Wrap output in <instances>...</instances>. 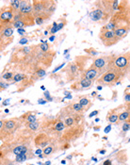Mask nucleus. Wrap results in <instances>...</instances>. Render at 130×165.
<instances>
[{"label":"nucleus","instance_id":"f257e3e1","mask_svg":"<svg viewBox=\"0 0 130 165\" xmlns=\"http://www.w3.org/2000/svg\"><path fill=\"white\" fill-rule=\"evenodd\" d=\"M9 64L14 66V69L19 70V73L31 75L41 68L36 60L35 45H26L17 48L11 54Z\"/></svg>","mask_w":130,"mask_h":165},{"label":"nucleus","instance_id":"f03ea898","mask_svg":"<svg viewBox=\"0 0 130 165\" xmlns=\"http://www.w3.org/2000/svg\"><path fill=\"white\" fill-rule=\"evenodd\" d=\"M119 0H99L94 3V8L89 16L92 22L105 26L119 8Z\"/></svg>","mask_w":130,"mask_h":165},{"label":"nucleus","instance_id":"7ed1b4c3","mask_svg":"<svg viewBox=\"0 0 130 165\" xmlns=\"http://www.w3.org/2000/svg\"><path fill=\"white\" fill-rule=\"evenodd\" d=\"M103 27L112 31L120 27L130 28V2L120 1L118 11L114 12L110 21Z\"/></svg>","mask_w":130,"mask_h":165},{"label":"nucleus","instance_id":"20e7f679","mask_svg":"<svg viewBox=\"0 0 130 165\" xmlns=\"http://www.w3.org/2000/svg\"><path fill=\"white\" fill-rule=\"evenodd\" d=\"M65 130V125L63 121L59 117H43L41 121L40 131L50 136L54 141L59 142L63 131Z\"/></svg>","mask_w":130,"mask_h":165},{"label":"nucleus","instance_id":"39448f33","mask_svg":"<svg viewBox=\"0 0 130 165\" xmlns=\"http://www.w3.org/2000/svg\"><path fill=\"white\" fill-rule=\"evenodd\" d=\"M89 60H91L90 56H77L75 58V61L69 62L63 70L66 76V81L75 82L79 79L82 73L86 70L85 67Z\"/></svg>","mask_w":130,"mask_h":165},{"label":"nucleus","instance_id":"423d86ee","mask_svg":"<svg viewBox=\"0 0 130 165\" xmlns=\"http://www.w3.org/2000/svg\"><path fill=\"white\" fill-rule=\"evenodd\" d=\"M56 6L57 2L53 0H34L32 1V14L34 18L40 17L45 22L53 15Z\"/></svg>","mask_w":130,"mask_h":165},{"label":"nucleus","instance_id":"0eeeda50","mask_svg":"<svg viewBox=\"0 0 130 165\" xmlns=\"http://www.w3.org/2000/svg\"><path fill=\"white\" fill-rule=\"evenodd\" d=\"M22 127V123L19 117H14L11 119L4 120V124L2 127V131L0 133V141L3 143L11 142L18 130Z\"/></svg>","mask_w":130,"mask_h":165},{"label":"nucleus","instance_id":"6e6552de","mask_svg":"<svg viewBox=\"0 0 130 165\" xmlns=\"http://www.w3.org/2000/svg\"><path fill=\"white\" fill-rule=\"evenodd\" d=\"M125 76L122 75L119 71L114 68H110L104 73L96 80L97 84L102 87H113V86L120 83Z\"/></svg>","mask_w":130,"mask_h":165},{"label":"nucleus","instance_id":"1a4fd4ad","mask_svg":"<svg viewBox=\"0 0 130 165\" xmlns=\"http://www.w3.org/2000/svg\"><path fill=\"white\" fill-rule=\"evenodd\" d=\"M111 68L116 69L125 76L130 73V51L115 55Z\"/></svg>","mask_w":130,"mask_h":165},{"label":"nucleus","instance_id":"9d476101","mask_svg":"<svg viewBox=\"0 0 130 165\" xmlns=\"http://www.w3.org/2000/svg\"><path fill=\"white\" fill-rule=\"evenodd\" d=\"M114 57H115V54H110V55H105V56L99 57V58L93 59L91 66L96 68L100 72V74L103 75L107 70H110L111 68Z\"/></svg>","mask_w":130,"mask_h":165},{"label":"nucleus","instance_id":"9b49d317","mask_svg":"<svg viewBox=\"0 0 130 165\" xmlns=\"http://www.w3.org/2000/svg\"><path fill=\"white\" fill-rule=\"evenodd\" d=\"M35 25V18L32 13L29 14H21L17 12L12 20L13 28H24L27 26H32Z\"/></svg>","mask_w":130,"mask_h":165},{"label":"nucleus","instance_id":"f8f14e48","mask_svg":"<svg viewBox=\"0 0 130 165\" xmlns=\"http://www.w3.org/2000/svg\"><path fill=\"white\" fill-rule=\"evenodd\" d=\"M35 82L32 80L30 75H26L24 73H16L14 75L13 79L11 80V84H14L17 87L18 92H23L26 89L31 87Z\"/></svg>","mask_w":130,"mask_h":165},{"label":"nucleus","instance_id":"ddd939ff","mask_svg":"<svg viewBox=\"0 0 130 165\" xmlns=\"http://www.w3.org/2000/svg\"><path fill=\"white\" fill-rule=\"evenodd\" d=\"M98 37H99L100 41L102 42V44L107 47L116 45L121 41L119 38H117L116 36H115L114 31L107 30H106V28H104L103 26L101 27Z\"/></svg>","mask_w":130,"mask_h":165},{"label":"nucleus","instance_id":"4468645a","mask_svg":"<svg viewBox=\"0 0 130 165\" xmlns=\"http://www.w3.org/2000/svg\"><path fill=\"white\" fill-rule=\"evenodd\" d=\"M15 13L10 6L0 9V26H12V20Z\"/></svg>","mask_w":130,"mask_h":165},{"label":"nucleus","instance_id":"2eb2a0df","mask_svg":"<svg viewBox=\"0 0 130 165\" xmlns=\"http://www.w3.org/2000/svg\"><path fill=\"white\" fill-rule=\"evenodd\" d=\"M53 139L50 137V136L46 135L45 133L40 132L35 136L33 139V142L36 148H40V149H45L46 146L49 145H51L53 142Z\"/></svg>","mask_w":130,"mask_h":165},{"label":"nucleus","instance_id":"dca6fc26","mask_svg":"<svg viewBox=\"0 0 130 165\" xmlns=\"http://www.w3.org/2000/svg\"><path fill=\"white\" fill-rule=\"evenodd\" d=\"M93 82L92 80L86 79V78H79L76 81L73 82V84L71 85V90H73L75 92H79V91H84L87 89H90Z\"/></svg>","mask_w":130,"mask_h":165},{"label":"nucleus","instance_id":"f3484780","mask_svg":"<svg viewBox=\"0 0 130 165\" xmlns=\"http://www.w3.org/2000/svg\"><path fill=\"white\" fill-rule=\"evenodd\" d=\"M102 75L100 74V72L96 68H94L93 66L91 65L88 69H86L83 72L79 78H86V79H90V80L94 81V80H97Z\"/></svg>","mask_w":130,"mask_h":165},{"label":"nucleus","instance_id":"a211bd4d","mask_svg":"<svg viewBox=\"0 0 130 165\" xmlns=\"http://www.w3.org/2000/svg\"><path fill=\"white\" fill-rule=\"evenodd\" d=\"M124 107V105L120 106L119 107H116V109L110 110L108 111L107 115V121L110 124H118V118H119V113L121 111V110Z\"/></svg>","mask_w":130,"mask_h":165},{"label":"nucleus","instance_id":"6ab92c4d","mask_svg":"<svg viewBox=\"0 0 130 165\" xmlns=\"http://www.w3.org/2000/svg\"><path fill=\"white\" fill-rule=\"evenodd\" d=\"M19 119L22 123V126L25 125V124H28V123H34V122L38 121L37 117H36V114L33 113V111L25 112L24 114H22V115L19 117Z\"/></svg>","mask_w":130,"mask_h":165},{"label":"nucleus","instance_id":"aec40b11","mask_svg":"<svg viewBox=\"0 0 130 165\" xmlns=\"http://www.w3.org/2000/svg\"><path fill=\"white\" fill-rule=\"evenodd\" d=\"M59 148H60L59 142H56V141H53V142L51 143V145H49L45 149H42V155L45 156V157H48L49 156H51L55 152H57V150Z\"/></svg>","mask_w":130,"mask_h":165},{"label":"nucleus","instance_id":"412c9836","mask_svg":"<svg viewBox=\"0 0 130 165\" xmlns=\"http://www.w3.org/2000/svg\"><path fill=\"white\" fill-rule=\"evenodd\" d=\"M33 8H32V1L29 0H21V7L19 10V13L21 14H29L32 13Z\"/></svg>","mask_w":130,"mask_h":165},{"label":"nucleus","instance_id":"4be33fe9","mask_svg":"<svg viewBox=\"0 0 130 165\" xmlns=\"http://www.w3.org/2000/svg\"><path fill=\"white\" fill-rule=\"evenodd\" d=\"M34 157H35V153L33 152V150H30V151H28L26 153H23L18 156H15V160H14V161L16 163H22L27 160L33 159Z\"/></svg>","mask_w":130,"mask_h":165},{"label":"nucleus","instance_id":"5701e85b","mask_svg":"<svg viewBox=\"0 0 130 165\" xmlns=\"http://www.w3.org/2000/svg\"><path fill=\"white\" fill-rule=\"evenodd\" d=\"M130 121V113L129 111L125 107V110H122L119 113V118H118V125L121 123H129Z\"/></svg>","mask_w":130,"mask_h":165},{"label":"nucleus","instance_id":"b1692460","mask_svg":"<svg viewBox=\"0 0 130 165\" xmlns=\"http://www.w3.org/2000/svg\"><path fill=\"white\" fill-rule=\"evenodd\" d=\"M24 127H26L27 130H29L30 132L32 133H36V132H38L40 130V128H41V122L40 121H36L34 122V123H28V124H25L23 125Z\"/></svg>","mask_w":130,"mask_h":165},{"label":"nucleus","instance_id":"393cba45","mask_svg":"<svg viewBox=\"0 0 130 165\" xmlns=\"http://www.w3.org/2000/svg\"><path fill=\"white\" fill-rule=\"evenodd\" d=\"M45 75H46V70L43 69V68H39V69L36 70L33 74H31L30 76L32 78V80L34 82H36L37 80H39V79H41V78H42Z\"/></svg>","mask_w":130,"mask_h":165},{"label":"nucleus","instance_id":"a878e982","mask_svg":"<svg viewBox=\"0 0 130 165\" xmlns=\"http://www.w3.org/2000/svg\"><path fill=\"white\" fill-rule=\"evenodd\" d=\"M129 31H130L129 27H120V28H117V30H114V34L117 38L122 40V38L125 37V36L128 34Z\"/></svg>","mask_w":130,"mask_h":165},{"label":"nucleus","instance_id":"bb28decb","mask_svg":"<svg viewBox=\"0 0 130 165\" xmlns=\"http://www.w3.org/2000/svg\"><path fill=\"white\" fill-rule=\"evenodd\" d=\"M78 103L80 104L84 109H85V112L86 111H88L89 110H90V107L92 106V103H91V100L87 97V96H83V97H81V98H79V101H78Z\"/></svg>","mask_w":130,"mask_h":165},{"label":"nucleus","instance_id":"cd10ccee","mask_svg":"<svg viewBox=\"0 0 130 165\" xmlns=\"http://www.w3.org/2000/svg\"><path fill=\"white\" fill-rule=\"evenodd\" d=\"M16 73L14 71H9V72H5V73L2 74L1 76V78L6 81V82H11V80L13 79L14 77V75H15Z\"/></svg>","mask_w":130,"mask_h":165},{"label":"nucleus","instance_id":"c85d7f7f","mask_svg":"<svg viewBox=\"0 0 130 165\" xmlns=\"http://www.w3.org/2000/svg\"><path fill=\"white\" fill-rule=\"evenodd\" d=\"M69 107L75 112L81 113V114H84L85 113V109L79 103H71V104H69Z\"/></svg>","mask_w":130,"mask_h":165},{"label":"nucleus","instance_id":"c756f323","mask_svg":"<svg viewBox=\"0 0 130 165\" xmlns=\"http://www.w3.org/2000/svg\"><path fill=\"white\" fill-rule=\"evenodd\" d=\"M10 7L11 8V10L13 11L14 13H17L20 10V7H21V0H15V1H11Z\"/></svg>","mask_w":130,"mask_h":165},{"label":"nucleus","instance_id":"7c9ffc66","mask_svg":"<svg viewBox=\"0 0 130 165\" xmlns=\"http://www.w3.org/2000/svg\"><path fill=\"white\" fill-rule=\"evenodd\" d=\"M57 31H60L61 30L62 28L67 25V20L65 19L64 17H60L59 19V21H57Z\"/></svg>","mask_w":130,"mask_h":165},{"label":"nucleus","instance_id":"2f4dec72","mask_svg":"<svg viewBox=\"0 0 130 165\" xmlns=\"http://www.w3.org/2000/svg\"><path fill=\"white\" fill-rule=\"evenodd\" d=\"M84 51L88 54L91 58H92V57H94V56H96L97 54H98V52L96 51V50L94 49V48H92V47H91V48H88V49H85Z\"/></svg>","mask_w":130,"mask_h":165},{"label":"nucleus","instance_id":"473e14b6","mask_svg":"<svg viewBox=\"0 0 130 165\" xmlns=\"http://www.w3.org/2000/svg\"><path fill=\"white\" fill-rule=\"evenodd\" d=\"M124 100H125V104H127V103H130V92H129V90H128V89H126V90L125 91Z\"/></svg>","mask_w":130,"mask_h":165},{"label":"nucleus","instance_id":"72a5a7b5","mask_svg":"<svg viewBox=\"0 0 130 165\" xmlns=\"http://www.w3.org/2000/svg\"><path fill=\"white\" fill-rule=\"evenodd\" d=\"M9 86H10V84L8 82H6L4 80H0V92L4 91V90H7Z\"/></svg>","mask_w":130,"mask_h":165},{"label":"nucleus","instance_id":"f704fd0d","mask_svg":"<svg viewBox=\"0 0 130 165\" xmlns=\"http://www.w3.org/2000/svg\"><path fill=\"white\" fill-rule=\"evenodd\" d=\"M4 164L5 165H16L15 161L11 160L10 157H6V159L4 160Z\"/></svg>","mask_w":130,"mask_h":165},{"label":"nucleus","instance_id":"c9c22d12","mask_svg":"<svg viewBox=\"0 0 130 165\" xmlns=\"http://www.w3.org/2000/svg\"><path fill=\"white\" fill-rule=\"evenodd\" d=\"M122 130L124 132H127L128 130H130V123H124L122 124Z\"/></svg>","mask_w":130,"mask_h":165},{"label":"nucleus","instance_id":"e433bc0d","mask_svg":"<svg viewBox=\"0 0 130 165\" xmlns=\"http://www.w3.org/2000/svg\"><path fill=\"white\" fill-rule=\"evenodd\" d=\"M43 96H45L46 101H53V97L50 95L49 92H45V94H43Z\"/></svg>","mask_w":130,"mask_h":165},{"label":"nucleus","instance_id":"4c0bfd02","mask_svg":"<svg viewBox=\"0 0 130 165\" xmlns=\"http://www.w3.org/2000/svg\"><path fill=\"white\" fill-rule=\"evenodd\" d=\"M27 44H28V41H27V39L25 38V37H22V38L19 40V45H27Z\"/></svg>","mask_w":130,"mask_h":165},{"label":"nucleus","instance_id":"58836bf2","mask_svg":"<svg viewBox=\"0 0 130 165\" xmlns=\"http://www.w3.org/2000/svg\"><path fill=\"white\" fill-rule=\"evenodd\" d=\"M63 66H65V63H62V64H60V66H57V68H55V69L53 70V72H52V73H53V74H54V73H56V72H57V70H60V69H61V68H62Z\"/></svg>","mask_w":130,"mask_h":165},{"label":"nucleus","instance_id":"ea45409f","mask_svg":"<svg viewBox=\"0 0 130 165\" xmlns=\"http://www.w3.org/2000/svg\"><path fill=\"white\" fill-rule=\"evenodd\" d=\"M102 165H112V162H111V160L110 159H108V160H106Z\"/></svg>","mask_w":130,"mask_h":165},{"label":"nucleus","instance_id":"a19ab883","mask_svg":"<svg viewBox=\"0 0 130 165\" xmlns=\"http://www.w3.org/2000/svg\"><path fill=\"white\" fill-rule=\"evenodd\" d=\"M98 111H92V113H91L90 114V115H89V117L90 118H91V117H93V116H94V115H97V114H98Z\"/></svg>","mask_w":130,"mask_h":165},{"label":"nucleus","instance_id":"79ce46f5","mask_svg":"<svg viewBox=\"0 0 130 165\" xmlns=\"http://www.w3.org/2000/svg\"><path fill=\"white\" fill-rule=\"evenodd\" d=\"M17 31H18V33L21 34V35H23V34L26 33V30H24V28H19V30H17Z\"/></svg>","mask_w":130,"mask_h":165},{"label":"nucleus","instance_id":"37998d69","mask_svg":"<svg viewBox=\"0 0 130 165\" xmlns=\"http://www.w3.org/2000/svg\"><path fill=\"white\" fill-rule=\"evenodd\" d=\"M47 101H46V100L45 99H42V98H40L39 100H38V103L39 104H45Z\"/></svg>","mask_w":130,"mask_h":165},{"label":"nucleus","instance_id":"c03bdc74","mask_svg":"<svg viewBox=\"0 0 130 165\" xmlns=\"http://www.w3.org/2000/svg\"><path fill=\"white\" fill-rule=\"evenodd\" d=\"M3 124H4V120H0V133H1V131H2Z\"/></svg>","mask_w":130,"mask_h":165},{"label":"nucleus","instance_id":"a18cd8bd","mask_svg":"<svg viewBox=\"0 0 130 165\" xmlns=\"http://www.w3.org/2000/svg\"><path fill=\"white\" fill-rule=\"evenodd\" d=\"M5 49H6V46L4 45H2L1 42H0V52H2L3 50H5Z\"/></svg>","mask_w":130,"mask_h":165},{"label":"nucleus","instance_id":"49530a36","mask_svg":"<svg viewBox=\"0 0 130 165\" xmlns=\"http://www.w3.org/2000/svg\"><path fill=\"white\" fill-rule=\"evenodd\" d=\"M54 40H55V36H54V35H51V37L49 38V41H50V42H53Z\"/></svg>","mask_w":130,"mask_h":165},{"label":"nucleus","instance_id":"de8ad7c7","mask_svg":"<svg viewBox=\"0 0 130 165\" xmlns=\"http://www.w3.org/2000/svg\"><path fill=\"white\" fill-rule=\"evenodd\" d=\"M107 129L105 130V131H106V133H107L108 131H110V127H111V126H107Z\"/></svg>","mask_w":130,"mask_h":165},{"label":"nucleus","instance_id":"09e8293b","mask_svg":"<svg viewBox=\"0 0 130 165\" xmlns=\"http://www.w3.org/2000/svg\"><path fill=\"white\" fill-rule=\"evenodd\" d=\"M50 164H51V161H46L43 165H50Z\"/></svg>","mask_w":130,"mask_h":165},{"label":"nucleus","instance_id":"8fccbe9b","mask_svg":"<svg viewBox=\"0 0 130 165\" xmlns=\"http://www.w3.org/2000/svg\"><path fill=\"white\" fill-rule=\"evenodd\" d=\"M91 95H92V96H96V95H97V94H96V92H92V94H91Z\"/></svg>","mask_w":130,"mask_h":165},{"label":"nucleus","instance_id":"3c124183","mask_svg":"<svg viewBox=\"0 0 130 165\" xmlns=\"http://www.w3.org/2000/svg\"><path fill=\"white\" fill-rule=\"evenodd\" d=\"M101 89H103V87H102V86H99V85H98V87H97V90H101Z\"/></svg>","mask_w":130,"mask_h":165},{"label":"nucleus","instance_id":"603ef678","mask_svg":"<svg viewBox=\"0 0 130 165\" xmlns=\"http://www.w3.org/2000/svg\"><path fill=\"white\" fill-rule=\"evenodd\" d=\"M100 153H101V154H105V153H106V150H104V149H103L102 151H100Z\"/></svg>","mask_w":130,"mask_h":165},{"label":"nucleus","instance_id":"864d4df0","mask_svg":"<svg viewBox=\"0 0 130 165\" xmlns=\"http://www.w3.org/2000/svg\"><path fill=\"white\" fill-rule=\"evenodd\" d=\"M66 163V160H61V164H65Z\"/></svg>","mask_w":130,"mask_h":165},{"label":"nucleus","instance_id":"5fc2aeb1","mask_svg":"<svg viewBox=\"0 0 130 165\" xmlns=\"http://www.w3.org/2000/svg\"><path fill=\"white\" fill-rule=\"evenodd\" d=\"M27 165H34V164H30V163H29V164H27Z\"/></svg>","mask_w":130,"mask_h":165},{"label":"nucleus","instance_id":"6e6d98bb","mask_svg":"<svg viewBox=\"0 0 130 165\" xmlns=\"http://www.w3.org/2000/svg\"><path fill=\"white\" fill-rule=\"evenodd\" d=\"M0 142H1V141H0ZM0 146H1V143H0Z\"/></svg>","mask_w":130,"mask_h":165}]
</instances>
